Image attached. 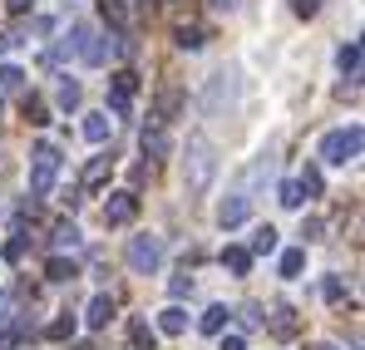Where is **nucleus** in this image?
Masks as SVG:
<instances>
[{
  "label": "nucleus",
  "mask_w": 365,
  "mask_h": 350,
  "mask_svg": "<svg viewBox=\"0 0 365 350\" xmlns=\"http://www.w3.org/2000/svg\"><path fill=\"white\" fill-rule=\"evenodd\" d=\"M20 257H25V237L15 232L10 242H5V262H20Z\"/></svg>",
  "instance_id": "33"
},
{
  "label": "nucleus",
  "mask_w": 365,
  "mask_h": 350,
  "mask_svg": "<svg viewBox=\"0 0 365 350\" xmlns=\"http://www.w3.org/2000/svg\"><path fill=\"white\" fill-rule=\"evenodd\" d=\"M178 109H182V89H163V94H158L153 118H158V123H168V118H178Z\"/></svg>",
  "instance_id": "16"
},
{
  "label": "nucleus",
  "mask_w": 365,
  "mask_h": 350,
  "mask_svg": "<svg viewBox=\"0 0 365 350\" xmlns=\"http://www.w3.org/2000/svg\"><path fill=\"white\" fill-rule=\"evenodd\" d=\"M133 94H138V74H133V69H119V74L109 79V109L119 118H128L133 114Z\"/></svg>",
  "instance_id": "6"
},
{
  "label": "nucleus",
  "mask_w": 365,
  "mask_h": 350,
  "mask_svg": "<svg viewBox=\"0 0 365 350\" xmlns=\"http://www.w3.org/2000/svg\"><path fill=\"white\" fill-rule=\"evenodd\" d=\"M69 336H74V316H60L45 326V341H69Z\"/></svg>",
  "instance_id": "26"
},
{
  "label": "nucleus",
  "mask_w": 365,
  "mask_h": 350,
  "mask_svg": "<svg viewBox=\"0 0 365 350\" xmlns=\"http://www.w3.org/2000/svg\"><path fill=\"white\" fill-rule=\"evenodd\" d=\"M212 177H217V148H212L207 133H192L187 138V158H182V187L192 197H202L212 187Z\"/></svg>",
  "instance_id": "1"
},
{
  "label": "nucleus",
  "mask_w": 365,
  "mask_h": 350,
  "mask_svg": "<svg viewBox=\"0 0 365 350\" xmlns=\"http://www.w3.org/2000/svg\"><path fill=\"white\" fill-rule=\"evenodd\" d=\"M45 277H50V282H74V277H79V267H74L69 257H55V262L45 267Z\"/></svg>",
  "instance_id": "25"
},
{
  "label": "nucleus",
  "mask_w": 365,
  "mask_h": 350,
  "mask_svg": "<svg viewBox=\"0 0 365 350\" xmlns=\"http://www.w3.org/2000/svg\"><path fill=\"white\" fill-rule=\"evenodd\" d=\"M297 187H302V197H321V187H326L321 168H316V163H306V168H302V177H297Z\"/></svg>",
  "instance_id": "19"
},
{
  "label": "nucleus",
  "mask_w": 365,
  "mask_h": 350,
  "mask_svg": "<svg viewBox=\"0 0 365 350\" xmlns=\"http://www.w3.org/2000/svg\"><path fill=\"white\" fill-rule=\"evenodd\" d=\"M302 267H306V247H287V252H282V277H287V282H297V277H302Z\"/></svg>",
  "instance_id": "20"
},
{
  "label": "nucleus",
  "mask_w": 365,
  "mask_h": 350,
  "mask_svg": "<svg viewBox=\"0 0 365 350\" xmlns=\"http://www.w3.org/2000/svg\"><path fill=\"white\" fill-rule=\"evenodd\" d=\"M99 10H104V20H109V25H123V20H128L123 0H99Z\"/></svg>",
  "instance_id": "30"
},
{
  "label": "nucleus",
  "mask_w": 365,
  "mask_h": 350,
  "mask_svg": "<svg viewBox=\"0 0 365 350\" xmlns=\"http://www.w3.org/2000/svg\"><path fill=\"white\" fill-rule=\"evenodd\" d=\"M336 69H341L346 79H356V74H361V45H356V40H346V45L336 50Z\"/></svg>",
  "instance_id": "14"
},
{
  "label": "nucleus",
  "mask_w": 365,
  "mask_h": 350,
  "mask_svg": "<svg viewBox=\"0 0 365 350\" xmlns=\"http://www.w3.org/2000/svg\"><path fill=\"white\" fill-rule=\"evenodd\" d=\"M302 237H306V242H316V237H321V217H306V222H302Z\"/></svg>",
  "instance_id": "36"
},
{
  "label": "nucleus",
  "mask_w": 365,
  "mask_h": 350,
  "mask_svg": "<svg viewBox=\"0 0 365 350\" xmlns=\"http://www.w3.org/2000/svg\"><path fill=\"white\" fill-rule=\"evenodd\" d=\"M222 267H227L232 277H247V272H252V252H247V247H227V252H222Z\"/></svg>",
  "instance_id": "18"
},
{
  "label": "nucleus",
  "mask_w": 365,
  "mask_h": 350,
  "mask_svg": "<svg viewBox=\"0 0 365 350\" xmlns=\"http://www.w3.org/2000/svg\"><path fill=\"white\" fill-rule=\"evenodd\" d=\"M168 292H173V301H182V296L192 292V277H173V282H168Z\"/></svg>",
  "instance_id": "34"
},
{
  "label": "nucleus",
  "mask_w": 365,
  "mask_h": 350,
  "mask_svg": "<svg viewBox=\"0 0 365 350\" xmlns=\"http://www.w3.org/2000/svg\"><path fill=\"white\" fill-rule=\"evenodd\" d=\"M292 331H297V311L292 306H277L272 311V336H292Z\"/></svg>",
  "instance_id": "23"
},
{
  "label": "nucleus",
  "mask_w": 365,
  "mask_h": 350,
  "mask_svg": "<svg viewBox=\"0 0 365 350\" xmlns=\"http://www.w3.org/2000/svg\"><path fill=\"white\" fill-rule=\"evenodd\" d=\"M128 267H133L138 277H153V272L163 267V242H158L153 232L133 237V242H128Z\"/></svg>",
  "instance_id": "5"
},
{
  "label": "nucleus",
  "mask_w": 365,
  "mask_h": 350,
  "mask_svg": "<svg viewBox=\"0 0 365 350\" xmlns=\"http://www.w3.org/2000/svg\"><path fill=\"white\" fill-rule=\"evenodd\" d=\"M247 252H252V257H267V252H277V227H257Z\"/></svg>",
  "instance_id": "21"
},
{
  "label": "nucleus",
  "mask_w": 365,
  "mask_h": 350,
  "mask_svg": "<svg viewBox=\"0 0 365 350\" xmlns=\"http://www.w3.org/2000/svg\"><path fill=\"white\" fill-rule=\"evenodd\" d=\"M55 104H60L64 114H74V109H79V104H84V89H79V84H74V79H64L60 89H55Z\"/></svg>",
  "instance_id": "17"
},
{
  "label": "nucleus",
  "mask_w": 365,
  "mask_h": 350,
  "mask_svg": "<svg viewBox=\"0 0 365 350\" xmlns=\"http://www.w3.org/2000/svg\"><path fill=\"white\" fill-rule=\"evenodd\" d=\"M60 55H74V59H84V64H104L109 59V45L94 35L89 20H79V25H69V40L60 45Z\"/></svg>",
  "instance_id": "4"
},
{
  "label": "nucleus",
  "mask_w": 365,
  "mask_h": 350,
  "mask_svg": "<svg viewBox=\"0 0 365 350\" xmlns=\"http://www.w3.org/2000/svg\"><path fill=\"white\" fill-rule=\"evenodd\" d=\"M311 350H336V346H311Z\"/></svg>",
  "instance_id": "39"
},
{
  "label": "nucleus",
  "mask_w": 365,
  "mask_h": 350,
  "mask_svg": "<svg viewBox=\"0 0 365 350\" xmlns=\"http://www.w3.org/2000/svg\"><path fill=\"white\" fill-rule=\"evenodd\" d=\"M227 316H232L227 306H207L202 321H197V331H202V336H222V331H227Z\"/></svg>",
  "instance_id": "15"
},
{
  "label": "nucleus",
  "mask_w": 365,
  "mask_h": 350,
  "mask_svg": "<svg viewBox=\"0 0 365 350\" xmlns=\"http://www.w3.org/2000/svg\"><path fill=\"white\" fill-rule=\"evenodd\" d=\"M109 321H114V296L99 292L94 301H89V306H84V326H89V331H104Z\"/></svg>",
  "instance_id": "11"
},
{
  "label": "nucleus",
  "mask_w": 365,
  "mask_h": 350,
  "mask_svg": "<svg viewBox=\"0 0 365 350\" xmlns=\"http://www.w3.org/2000/svg\"><path fill=\"white\" fill-rule=\"evenodd\" d=\"M277 202L297 212V207H302V187H297V182H282V187H277Z\"/></svg>",
  "instance_id": "27"
},
{
  "label": "nucleus",
  "mask_w": 365,
  "mask_h": 350,
  "mask_svg": "<svg viewBox=\"0 0 365 350\" xmlns=\"http://www.w3.org/2000/svg\"><path fill=\"white\" fill-rule=\"evenodd\" d=\"M109 173H114V153H99V158H89V163H84L79 187H84V192H99V187L109 182Z\"/></svg>",
  "instance_id": "9"
},
{
  "label": "nucleus",
  "mask_w": 365,
  "mask_h": 350,
  "mask_svg": "<svg viewBox=\"0 0 365 350\" xmlns=\"http://www.w3.org/2000/svg\"><path fill=\"white\" fill-rule=\"evenodd\" d=\"M292 10H297V15H302V20H311V15H316V10H321V0H292Z\"/></svg>",
  "instance_id": "35"
},
{
  "label": "nucleus",
  "mask_w": 365,
  "mask_h": 350,
  "mask_svg": "<svg viewBox=\"0 0 365 350\" xmlns=\"http://www.w3.org/2000/svg\"><path fill=\"white\" fill-rule=\"evenodd\" d=\"M114 133V118H109V109H99V114H84V138L89 143H104Z\"/></svg>",
  "instance_id": "12"
},
{
  "label": "nucleus",
  "mask_w": 365,
  "mask_h": 350,
  "mask_svg": "<svg viewBox=\"0 0 365 350\" xmlns=\"http://www.w3.org/2000/svg\"><path fill=\"white\" fill-rule=\"evenodd\" d=\"M25 118H30V123H45V99H40V94L25 99Z\"/></svg>",
  "instance_id": "31"
},
{
  "label": "nucleus",
  "mask_w": 365,
  "mask_h": 350,
  "mask_svg": "<svg viewBox=\"0 0 365 350\" xmlns=\"http://www.w3.org/2000/svg\"><path fill=\"white\" fill-rule=\"evenodd\" d=\"M178 45L182 50H202L207 45V30L202 25H178Z\"/></svg>",
  "instance_id": "24"
},
{
  "label": "nucleus",
  "mask_w": 365,
  "mask_h": 350,
  "mask_svg": "<svg viewBox=\"0 0 365 350\" xmlns=\"http://www.w3.org/2000/svg\"><path fill=\"white\" fill-rule=\"evenodd\" d=\"M138 217V192H109V202H104V227H128Z\"/></svg>",
  "instance_id": "7"
},
{
  "label": "nucleus",
  "mask_w": 365,
  "mask_h": 350,
  "mask_svg": "<svg viewBox=\"0 0 365 350\" xmlns=\"http://www.w3.org/2000/svg\"><path fill=\"white\" fill-rule=\"evenodd\" d=\"M138 148L148 153V158H168V123H143V133H138Z\"/></svg>",
  "instance_id": "10"
},
{
  "label": "nucleus",
  "mask_w": 365,
  "mask_h": 350,
  "mask_svg": "<svg viewBox=\"0 0 365 350\" xmlns=\"http://www.w3.org/2000/svg\"><path fill=\"white\" fill-rule=\"evenodd\" d=\"M128 350H153V331H148V321H128Z\"/></svg>",
  "instance_id": "22"
},
{
  "label": "nucleus",
  "mask_w": 365,
  "mask_h": 350,
  "mask_svg": "<svg viewBox=\"0 0 365 350\" xmlns=\"http://www.w3.org/2000/svg\"><path fill=\"white\" fill-rule=\"evenodd\" d=\"M158 331H163V336H182V331H187V311H182L178 301L158 311Z\"/></svg>",
  "instance_id": "13"
},
{
  "label": "nucleus",
  "mask_w": 365,
  "mask_h": 350,
  "mask_svg": "<svg viewBox=\"0 0 365 350\" xmlns=\"http://www.w3.org/2000/svg\"><path fill=\"white\" fill-rule=\"evenodd\" d=\"M212 10H237V0H207Z\"/></svg>",
  "instance_id": "38"
},
{
  "label": "nucleus",
  "mask_w": 365,
  "mask_h": 350,
  "mask_svg": "<svg viewBox=\"0 0 365 350\" xmlns=\"http://www.w3.org/2000/svg\"><path fill=\"white\" fill-rule=\"evenodd\" d=\"M361 143H365V128H361V123H346V128H331V133L321 138L316 158L331 163V168H346V163L361 158Z\"/></svg>",
  "instance_id": "2"
},
{
  "label": "nucleus",
  "mask_w": 365,
  "mask_h": 350,
  "mask_svg": "<svg viewBox=\"0 0 365 350\" xmlns=\"http://www.w3.org/2000/svg\"><path fill=\"white\" fill-rule=\"evenodd\" d=\"M222 350H247L242 336H222Z\"/></svg>",
  "instance_id": "37"
},
{
  "label": "nucleus",
  "mask_w": 365,
  "mask_h": 350,
  "mask_svg": "<svg viewBox=\"0 0 365 350\" xmlns=\"http://www.w3.org/2000/svg\"><path fill=\"white\" fill-rule=\"evenodd\" d=\"M321 296H326V301H341V296H346V282H341V277H326V282H321Z\"/></svg>",
  "instance_id": "32"
},
{
  "label": "nucleus",
  "mask_w": 365,
  "mask_h": 350,
  "mask_svg": "<svg viewBox=\"0 0 365 350\" xmlns=\"http://www.w3.org/2000/svg\"><path fill=\"white\" fill-rule=\"evenodd\" d=\"M79 242H84V237H79L74 222H60V227H55V247H79Z\"/></svg>",
  "instance_id": "29"
},
{
  "label": "nucleus",
  "mask_w": 365,
  "mask_h": 350,
  "mask_svg": "<svg viewBox=\"0 0 365 350\" xmlns=\"http://www.w3.org/2000/svg\"><path fill=\"white\" fill-rule=\"evenodd\" d=\"M247 217H252V197L247 192H232V197L217 202V227H242Z\"/></svg>",
  "instance_id": "8"
},
{
  "label": "nucleus",
  "mask_w": 365,
  "mask_h": 350,
  "mask_svg": "<svg viewBox=\"0 0 365 350\" xmlns=\"http://www.w3.org/2000/svg\"><path fill=\"white\" fill-rule=\"evenodd\" d=\"M60 148L55 143H35V153H30V197H50V187H55V177H60Z\"/></svg>",
  "instance_id": "3"
},
{
  "label": "nucleus",
  "mask_w": 365,
  "mask_h": 350,
  "mask_svg": "<svg viewBox=\"0 0 365 350\" xmlns=\"http://www.w3.org/2000/svg\"><path fill=\"white\" fill-rule=\"evenodd\" d=\"M25 84V69L20 64H0V89H20Z\"/></svg>",
  "instance_id": "28"
}]
</instances>
